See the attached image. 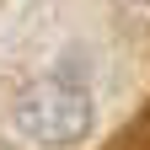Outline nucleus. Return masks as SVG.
<instances>
[{
    "mask_svg": "<svg viewBox=\"0 0 150 150\" xmlns=\"http://www.w3.org/2000/svg\"><path fill=\"white\" fill-rule=\"evenodd\" d=\"M145 6H150V0H145Z\"/></svg>",
    "mask_w": 150,
    "mask_h": 150,
    "instance_id": "nucleus-2",
    "label": "nucleus"
},
{
    "mask_svg": "<svg viewBox=\"0 0 150 150\" xmlns=\"http://www.w3.org/2000/svg\"><path fill=\"white\" fill-rule=\"evenodd\" d=\"M11 129L38 150H64L91 129V91L70 75H43L22 86V97L11 102Z\"/></svg>",
    "mask_w": 150,
    "mask_h": 150,
    "instance_id": "nucleus-1",
    "label": "nucleus"
}]
</instances>
